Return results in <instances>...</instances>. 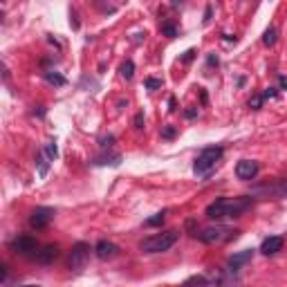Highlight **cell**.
Returning <instances> with one entry per match:
<instances>
[{"label":"cell","instance_id":"836d02e7","mask_svg":"<svg viewBox=\"0 0 287 287\" xmlns=\"http://www.w3.org/2000/svg\"><path fill=\"white\" fill-rule=\"evenodd\" d=\"M200 99H202V103H206V92H205V90H200Z\"/></svg>","mask_w":287,"mask_h":287},{"label":"cell","instance_id":"9a60e30c","mask_svg":"<svg viewBox=\"0 0 287 287\" xmlns=\"http://www.w3.org/2000/svg\"><path fill=\"white\" fill-rule=\"evenodd\" d=\"M119 74H122V77L126 79V81H130V79L135 77V63H132L130 59H128V61H123V63H122V68H119Z\"/></svg>","mask_w":287,"mask_h":287},{"label":"cell","instance_id":"d6986e66","mask_svg":"<svg viewBox=\"0 0 287 287\" xmlns=\"http://www.w3.org/2000/svg\"><path fill=\"white\" fill-rule=\"evenodd\" d=\"M164 218H166L164 211H162V213H155L153 218L146 220V227H160V224H164Z\"/></svg>","mask_w":287,"mask_h":287},{"label":"cell","instance_id":"f546056e","mask_svg":"<svg viewBox=\"0 0 287 287\" xmlns=\"http://www.w3.org/2000/svg\"><path fill=\"white\" fill-rule=\"evenodd\" d=\"M211 14H213V7H211V5H206V11H205V23H209V20H211Z\"/></svg>","mask_w":287,"mask_h":287},{"label":"cell","instance_id":"e0dca14e","mask_svg":"<svg viewBox=\"0 0 287 287\" xmlns=\"http://www.w3.org/2000/svg\"><path fill=\"white\" fill-rule=\"evenodd\" d=\"M43 153L49 157V162L56 160V157H59V146H56V141H47V144L43 146Z\"/></svg>","mask_w":287,"mask_h":287},{"label":"cell","instance_id":"ffe728a7","mask_svg":"<svg viewBox=\"0 0 287 287\" xmlns=\"http://www.w3.org/2000/svg\"><path fill=\"white\" fill-rule=\"evenodd\" d=\"M193 285L205 287V285H209V281H206L205 276H193V278H189V281L184 283V287H193Z\"/></svg>","mask_w":287,"mask_h":287},{"label":"cell","instance_id":"7402d4cb","mask_svg":"<svg viewBox=\"0 0 287 287\" xmlns=\"http://www.w3.org/2000/svg\"><path fill=\"white\" fill-rule=\"evenodd\" d=\"M144 85H146V90H160V88H162V79L148 77L146 81H144Z\"/></svg>","mask_w":287,"mask_h":287},{"label":"cell","instance_id":"ac0fdd59","mask_svg":"<svg viewBox=\"0 0 287 287\" xmlns=\"http://www.w3.org/2000/svg\"><path fill=\"white\" fill-rule=\"evenodd\" d=\"M276 39H278L276 27H267V30H265V34H263V43L267 45V47H272V45L276 43Z\"/></svg>","mask_w":287,"mask_h":287},{"label":"cell","instance_id":"6da1fadb","mask_svg":"<svg viewBox=\"0 0 287 287\" xmlns=\"http://www.w3.org/2000/svg\"><path fill=\"white\" fill-rule=\"evenodd\" d=\"M253 206L251 198H218L206 206V218L211 220H229V218H240L245 211Z\"/></svg>","mask_w":287,"mask_h":287},{"label":"cell","instance_id":"4dcf8cb0","mask_svg":"<svg viewBox=\"0 0 287 287\" xmlns=\"http://www.w3.org/2000/svg\"><path fill=\"white\" fill-rule=\"evenodd\" d=\"M278 85H281V90H287V77H278Z\"/></svg>","mask_w":287,"mask_h":287},{"label":"cell","instance_id":"52a82bcc","mask_svg":"<svg viewBox=\"0 0 287 287\" xmlns=\"http://www.w3.org/2000/svg\"><path fill=\"white\" fill-rule=\"evenodd\" d=\"M54 215H56V211L52 206H36L30 215V224L34 229H45L54 220Z\"/></svg>","mask_w":287,"mask_h":287},{"label":"cell","instance_id":"ba28073f","mask_svg":"<svg viewBox=\"0 0 287 287\" xmlns=\"http://www.w3.org/2000/svg\"><path fill=\"white\" fill-rule=\"evenodd\" d=\"M236 175H238V180H253V177L258 175V162L253 160H240L238 164H236Z\"/></svg>","mask_w":287,"mask_h":287},{"label":"cell","instance_id":"d4e9b609","mask_svg":"<svg viewBox=\"0 0 287 287\" xmlns=\"http://www.w3.org/2000/svg\"><path fill=\"white\" fill-rule=\"evenodd\" d=\"M263 101H265V99H263V97H253V99H251V101H249V106H251V108H253V110H258V108L263 106Z\"/></svg>","mask_w":287,"mask_h":287},{"label":"cell","instance_id":"44dd1931","mask_svg":"<svg viewBox=\"0 0 287 287\" xmlns=\"http://www.w3.org/2000/svg\"><path fill=\"white\" fill-rule=\"evenodd\" d=\"M162 34L168 36V39H175V36H177V27H175V25H170V23H166V25H162Z\"/></svg>","mask_w":287,"mask_h":287},{"label":"cell","instance_id":"83f0119b","mask_svg":"<svg viewBox=\"0 0 287 287\" xmlns=\"http://www.w3.org/2000/svg\"><path fill=\"white\" fill-rule=\"evenodd\" d=\"M184 117H186V119H195V117H198V108H191V110H186V112H184Z\"/></svg>","mask_w":287,"mask_h":287},{"label":"cell","instance_id":"3957f363","mask_svg":"<svg viewBox=\"0 0 287 287\" xmlns=\"http://www.w3.org/2000/svg\"><path fill=\"white\" fill-rule=\"evenodd\" d=\"M238 234H240L238 229L215 224V227H205V229H200V231H195V238L205 245H222V243L238 238Z\"/></svg>","mask_w":287,"mask_h":287},{"label":"cell","instance_id":"30bf717a","mask_svg":"<svg viewBox=\"0 0 287 287\" xmlns=\"http://www.w3.org/2000/svg\"><path fill=\"white\" fill-rule=\"evenodd\" d=\"M119 253V247L115 243H110V240H99L97 247H94V256L99 258V260H110V258H115Z\"/></svg>","mask_w":287,"mask_h":287},{"label":"cell","instance_id":"8992f818","mask_svg":"<svg viewBox=\"0 0 287 287\" xmlns=\"http://www.w3.org/2000/svg\"><path fill=\"white\" fill-rule=\"evenodd\" d=\"M88 258H90V245L77 243L72 247V251H70V269H74V272L83 269V265L88 263Z\"/></svg>","mask_w":287,"mask_h":287},{"label":"cell","instance_id":"5b68a950","mask_svg":"<svg viewBox=\"0 0 287 287\" xmlns=\"http://www.w3.org/2000/svg\"><path fill=\"white\" fill-rule=\"evenodd\" d=\"M9 247H11V251L20 253V256H36V251H39V243H36V238L34 236H27V234L16 236V238L9 243Z\"/></svg>","mask_w":287,"mask_h":287},{"label":"cell","instance_id":"4316f807","mask_svg":"<svg viewBox=\"0 0 287 287\" xmlns=\"http://www.w3.org/2000/svg\"><path fill=\"white\" fill-rule=\"evenodd\" d=\"M193 59H195V49H186V54L182 56V61H184V63H189V61H193Z\"/></svg>","mask_w":287,"mask_h":287},{"label":"cell","instance_id":"9c48e42d","mask_svg":"<svg viewBox=\"0 0 287 287\" xmlns=\"http://www.w3.org/2000/svg\"><path fill=\"white\" fill-rule=\"evenodd\" d=\"M59 256H61V247H59V245H47V247H43V249H39V251H36L34 260H36V263H41V265H49V263H54Z\"/></svg>","mask_w":287,"mask_h":287},{"label":"cell","instance_id":"7a4b0ae2","mask_svg":"<svg viewBox=\"0 0 287 287\" xmlns=\"http://www.w3.org/2000/svg\"><path fill=\"white\" fill-rule=\"evenodd\" d=\"M177 240H180V231H177V229H168V231L153 234V236H148V238H144L139 245V249L144 253H162V251H168Z\"/></svg>","mask_w":287,"mask_h":287},{"label":"cell","instance_id":"7c38bea8","mask_svg":"<svg viewBox=\"0 0 287 287\" xmlns=\"http://www.w3.org/2000/svg\"><path fill=\"white\" fill-rule=\"evenodd\" d=\"M251 258H253V251H251V249H245V251H238V253H234V256L229 258V267H231V269H234V272H236V269H240V267H243V265H247L249 260H251Z\"/></svg>","mask_w":287,"mask_h":287},{"label":"cell","instance_id":"d6a6232c","mask_svg":"<svg viewBox=\"0 0 287 287\" xmlns=\"http://www.w3.org/2000/svg\"><path fill=\"white\" fill-rule=\"evenodd\" d=\"M209 65H218V56H213V54H211V56H209Z\"/></svg>","mask_w":287,"mask_h":287},{"label":"cell","instance_id":"277c9868","mask_svg":"<svg viewBox=\"0 0 287 287\" xmlns=\"http://www.w3.org/2000/svg\"><path fill=\"white\" fill-rule=\"evenodd\" d=\"M222 155H224L222 146H209V148H205V151L195 157L193 173H195V175H200V177L211 175V170L218 166V162L222 160Z\"/></svg>","mask_w":287,"mask_h":287},{"label":"cell","instance_id":"cb8c5ba5","mask_svg":"<svg viewBox=\"0 0 287 287\" xmlns=\"http://www.w3.org/2000/svg\"><path fill=\"white\" fill-rule=\"evenodd\" d=\"M132 123H135L137 130H141V128H144V112H137V115H135V122H132Z\"/></svg>","mask_w":287,"mask_h":287},{"label":"cell","instance_id":"f1b7e54d","mask_svg":"<svg viewBox=\"0 0 287 287\" xmlns=\"http://www.w3.org/2000/svg\"><path fill=\"white\" fill-rule=\"evenodd\" d=\"M112 141H115V137H112V135L101 137V146H112Z\"/></svg>","mask_w":287,"mask_h":287},{"label":"cell","instance_id":"e575fe53","mask_svg":"<svg viewBox=\"0 0 287 287\" xmlns=\"http://www.w3.org/2000/svg\"><path fill=\"white\" fill-rule=\"evenodd\" d=\"M23 287H41V285H23Z\"/></svg>","mask_w":287,"mask_h":287},{"label":"cell","instance_id":"603a6c76","mask_svg":"<svg viewBox=\"0 0 287 287\" xmlns=\"http://www.w3.org/2000/svg\"><path fill=\"white\" fill-rule=\"evenodd\" d=\"M175 135H177V130L173 126H164V128H162V137H164V139H173Z\"/></svg>","mask_w":287,"mask_h":287},{"label":"cell","instance_id":"484cf974","mask_svg":"<svg viewBox=\"0 0 287 287\" xmlns=\"http://www.w3.org/2000/svg\"><path fill=\"white\" fill-rule=\"evenodd\" d=\"M276 94H278V90H276V88H267V90L263 92V99H274Z\"/></svg>","mask_w":287,"mask_h":287},{"label":"cell","instance_id":"4fadbf2b","mask_svg":"<svg viewBox=\"0 0 287 287\" xmlns=\"http://www.w3.org/2000/svg\"><path fill=\"white\" fill-rule=\"evenodd\" d=\"M43 79L49 83V85H56V88H63L65 83H68V81H65V77H63V74H61V72H56V70H47V72L43 74Z\"/></svg>","mask_w":287,"mask_h":287},{"label":"cell","instance_id":"5bb4252c","mask_svg":"<svg viewBox=\"0 0 287 287\" xmlns=\"http://www.w3.org/2000/svg\"><path fill=\"white\" fill-rule=\"evenodd\" d=\"M36 164H39V177H41V180H45L47 173H49V164H52V162H49V157L45 155L43 151L39 153V162H36Z\"/></svg>","mask_w":287,"mask_h":287},{"label":"cell","instance_id":"1f68e13d","mask_svg":"<svg viewBox=\"0 0 287 287\" xmlns=\"http://www.w3.org/2000/svg\"><path fill=\"white\" fill-rule=\"evenodd\" d=\"M175 106H177V103H175V97H170V99H168V110H170V112H175V110H177Z\"/></svg>","mask_w":287,"mask_h":287},{"label":"cell","instance_id":"2e32d148","mask_svg":"<svg viewBox=\"0 0 287 287\" xmlns=\"http://www.w3.org/2000/svg\"><path fill=\"white\" fill-rule=\"evenodd\" d=\"M119 162H122V155H101V157L94 160V164H99V166H106V164L119 166Z\"/></svg>","mask_w":287,"mask_h":287},{"label":"cell","instance_id":"8fae6325","mask_svg":"<svg viewBox=\"0 0 287 287\" xmlns=\"http://www.w3.org/2000/svg\"><path fill=\"white\" fill-rule=\"evenodd\" d=\"M283 245H285V240H283L281 236H269V238H265L263 245H260V253L274 256V253H278L283 249Z\"/></svg>","mask_w":287,"mask_h":287}]
</instances>
